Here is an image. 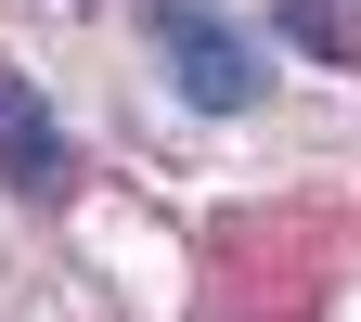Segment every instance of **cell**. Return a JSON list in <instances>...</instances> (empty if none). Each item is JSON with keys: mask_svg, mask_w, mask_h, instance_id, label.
Masks as SVG:
<instances>
[{"mask_svg": "<svg viewBox=\"0 0 361 322\" xmlns=\"http://www.w3.org/2000/svg\"><path fill=\"white\" fill-rule=\"evenodd\" d=\"M142 26H155V52H168V78H180V104H194V116H245L258 90H271L258 39L219 13V0H142Z\"/></svg>", "mask_w": 361, "mask_h": 322, "instance_id": "1", "label": "cell"}, {"mask_svg": "<svg viewBox=\"0 0 361 322\" xmlns=\"http://www.w3.org/2000/svg\"><path fill=\"white\" fill-rule=\"evenodd\" d=\"M0 168L26 180V194H65V129H52V104L0 65Z\"/></svg>", "mask_w": 361, "mask_h": 322, "instance_id": "2", "label": "cell"}, {"mask_svg": "<svg viewBox=\"0 0 361 322\" xmlns=\"http://www.w3.org/2000/svg\"><path fill=\"white\" fill-rule=\"evenodd\" d=\"M284 39L323 52V65H348V52H361V13H348V0H284Z\"/></svg>", "mask_w": 361, "mask_h": 322, "instance_id": "3", "label": "cell"}]
</instances>
